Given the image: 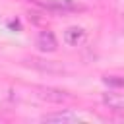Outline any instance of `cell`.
I'll return each instance as SVG.
<instances>
[{"mask_svg":"<svg viewBox=\"0 0 124 124\" xmlns=\"http://www.w3.org/2000/svg\"><path fill=\"white\" fill-rule=\"evenodd\" d=\"M35 95L46 103H66L70 101V95L62 89H56V87H46V85H37L35 87Z\"/></svg>","mask_w":124,"mask_h":124,"instance_id":"cell-1","label":"cell"},{"mask_svg":"<svg viewBox=\"0 0 124 124\" xmlns=\"http://www.w3.org/2000/svg\"><path fill=\"white\" fill-rule=\"evenodd\" d=\"M56 46H58V43H56V37H54L52 31L45 29V31H41L37 35V48L39 50H43V52H54Z\"/></svg>","mask_w":124,"mask_h":124,"instance_id":"cell-2","label":"cell"},{"mask_svg":"<svg viewBox=\"0 0 124 124\" xmlns=\"http://www.w3.org/2000/svg\"><path fill=\"white\" fill-rule=\"evenodd\" d=\"M27 66L35 68V70H41V72H48V74H60L64 68L56 62H50V60H43V58H27L25 60Z\"/></svg>","mask_w":124,"mask_h":124,"instance_id":"cell-3","label":"cell"},{"mask_svg":"<svg viewBox=\"0 0 124 124\" xmlns=\"http://www.w3.org/2000/svg\"><path fill=\"white\" fill-rule=\"evenodd\" d=\"M83 41H85V29H83V27L74 25V27H68V29L64 31V43H66V45L78 46V45H81Z\"/></svg>","mask_w":124,"mask_h":124,"instance_id":"cell-4","label":"cell"},{"mask_svg":"<svg viewBox=\"0 0 124 124\" xmlns=\"http://www.w3.org/2000/svg\"><path fill=\"white\" fill-rule=\"evenodd\" d=\"M48 10L56 12V14H70V12H78L81 10L79 4H76L74 0H52L50 4H46Z\"/></svg>","mask_w":124,"mask_h":124,"instance_id":"cell-5","label":"cell"},{"mask_svg":"<svg viewBox=\"0 0 124 124\" xmlns=\"http://www.w3.org/2000/svg\"><path fill=\"white\" fill-rule=\"evenodd\" d=\"M103 103L108 108L124 110V93H103Z\"/></svg>","mask_w":124,"mask_h":124,"instance_id":"cell-6","label":"cell"},{"mask_svg":"<svg viewBox=\"0 0 124 124\" xmlns=\"http://www.w3.org/2000/svg\"><path fill=\"white\" fill-rule=\"evenodd\" d=\"M41 120L43 122H74V120H79V116L72 112H52V114H45Z\"/></svg>","mask_w":124,"mask_h":124,"instance_id":"cell-7","label":"cell"},{"mask_svg":"<svg viewBox=\"0 0 124 124\" xmlns=\"http://www.w3.org/2000/svg\"><path fill=\"white\" fill-rule=\"evenodd\" d=\"M103 81L110 87H124V78H118V76H105Z\"/></svg>","mask_w":124,"mask_h":124,"instance_id":"cell-8","label":"cell"},{"mask_svg":"<svg viewBox=\"0 0 124 124\" xmlns=\"http://www.w3.org/2000/svg\"><path fill=\"white\" fill-rule=\"evenodd\" d=\"M8 25H10V27H16V29H19V21H17V19H16V21H10Z\"/></svg>","mask_w":124,"mask_h":124,"instance_id":"cell-9","label":"cell"}]
</instances>
